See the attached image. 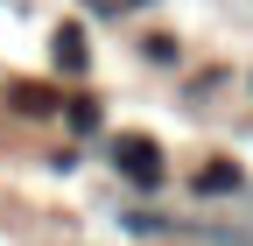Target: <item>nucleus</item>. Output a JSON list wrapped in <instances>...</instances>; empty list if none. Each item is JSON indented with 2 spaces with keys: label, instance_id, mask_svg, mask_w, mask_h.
Returning a JSON list of instances; mask_svg holds the SVG:
<instances>
[{
  "label": "nucleus",
  "instance_id": "nucleus-1",
  "mask_svg": "<svg viewBox=\"0 0 253 246\" xmlns=\"http://www.w3.org/2000/svg\"><path fill=\"white\" fill-rule=\"evenodd\" d=\"M113 162L134 176V183H162V148H155L148 134H126V141H113Z\"/></svg>",
  "mask_w": 253,
  "mask_h": 246
},
{
  "label": "nucleus",
  "instance_id": "nucleus-2",
  "mask_svg": "<svg viewBox=\"0 0 253 246\" xmlns=\"http://www.w3.org/2000/svg\"><path fill=\"white\" fill-rule=\"evenodd\" d=\"M56 64H63V71H84V64H91L84 28H78V21H63V28H56Z\"/></svg>",
  "mask_w": 253,
  "mask_h": 246
},
{
  "label": "nucleus",
  "instance_id": "nucleus-3",
  "mask_svg": "<svg viewBox=\"0 0 253 246\" xmlns=\"http://www.w3.org/2000/svg\"><path fill=\"white\" fill-rule=\"evenodd\" d=\"M197 190H204V197H218V190H239V169H232V162H204V169H197Z\"/></svg>",
  "mask_w": 253,
  "mask_h": 246
},
{
  "label": "nucleus",
  "instance_id": "nucleus-4",
  "mask_svg": "<svg viewBox=\"0 0 253 246\" xmlns=\"http://www.w3.org/2000/svg\"><path fill=\"white\" fill-rule=\"evenodd\" d=\"M7 99H14L21 113H49V106H63V99H56V91H49V84H14V91H7Z\"/></svg>",
  "mask_w": 253,
  "mask_h": 246
}]
</instances>
